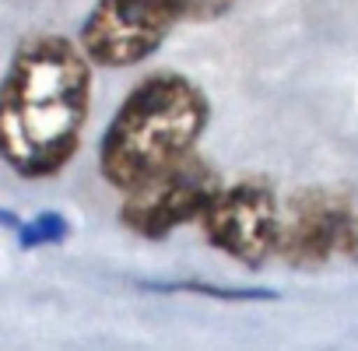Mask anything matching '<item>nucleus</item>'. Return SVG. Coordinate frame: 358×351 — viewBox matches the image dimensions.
Instances as JSON below:
<instances>
[{
  "mask_svg": "<svg viewBox=\"0 0 358 351\" xmlns=\"http://www.w3.org/2000/svg\"><path fill=\"white\" fill-rule=\"evenodd\" d=\"M92 109V60L81 43L32 36L0 88V151L25 180H46L78 155Z\"/></svg>",
  "mask_w": 358,
  "mask_h": 351,
  "instance_id": "1",
  "label": "nucleus"
},
{
  "mask_svg": "<svg viewBox=\"0 0 358 351\" xmlns=\"http://www.w3.org/2000/svg\"><path fill=\"white\" fill-rule=\"evenodd\" d=\"M158 292H197V295H215V299H274V292H250V288H211V285H194V281H179V285H148Z\"/></svg>",
  "mask_w": 358,
  "mask_h": 351,
  "instance_id": "8",
  "label": "nucleus"
},
{
  "mask_svg": "<svg viewBox=\"0 0 358 351\" xmlns=\"http://www.w3.org/2000/svg\"><path fill=\"white\" fill-rule=\"evenodd\" d=\"M222 190L225 183L218 169L201 155H187L130 190L120 208V222L144 239H165L176 229L201 222Z\"/></svg>",
  "mask_w": 358,
  "mask_h": 351,
  "instance_id": "4",
  "label": "nucleus"
},
{
  "mask_svg": "<svg viewBox=\"0 0 358 351\" xmlns=\"http://www.w3.org/2000/svg\"><path fill=\"white\" fill-rule=\"evenodd\" d=\"M194 11L197 0H99L78 43L95 67H134Z\"/></svg>",
  "mask_w": 358,
  "mask_h": 351,
  "instance_id": "3",
  "label": "nucleus"
},
{
  "mask_svg": "<svg viewBox=\"0 0 358 351\" xmlns=\"http://www.w3.org/2000/svg\"><path fill=\"white\" fill-rule=\"evenodd\" d=\"M71 232L67 218L57 215V211H43L36 215L25 229H22V246L25 250H36V246H53V243H64Z\"/></svg>",
  "mask_w": 358,
  "mask_h": 351,
  "instance_id": "7",
  "label": "nucleus"
},
{
  "mask_svg": "<svg viewBox=\"0 0 358 351\" xmlns=\"http://www.w3.org/2000/svg\"><path fill=\"white\" fill-rule=\"evenodd\" d=\"M201 229L218 253L246 267H260L271 253H278L281 236V204L274 187L260 176L225 187L204 211Z\"/></svg>",
  "mask_w": 358,
  "mask_h": 351,
  "instance_id": "6",
  "label": "nucleus"
},
{
  "mask_svg": "<svg viewBox=\"0 0 358 351\" xmlns=\"http://www.w3.org/2000/svg\"><path fill=\"white\" fill-rule=\"evenodd\" d=\"M278 257L288 267H320L334 257H358V208L351 197L327 187L299 190L281 215Z\"/></svg>",
  "mask_w": 358,
  "mask_h": 351,
  "instance_id": "5",
  "label": "nucleus"
},
{
  "mask_svg": "<svg viewBox=\"0 0 358 351\" xmlns=\"http://www.w3.org/2000/svg\"><path fill=\"white\" fill-rule=\"evenodd\" d=\"M211 120V102L204 88L176 71H155L130 88L109 120L99 144L102 180L123 194L137 190L144 180L179 158L194 155L204 127Z\"/></svg>",
  "mask_w": 358,
  "mask_h": 351,
  "instance_id": "2",
  "label": "nucleus"
}]
</instances>
